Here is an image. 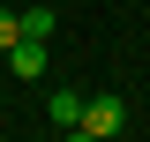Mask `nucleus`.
<instances>
[{
	"label": "nucleus",
	"mask_w": 150,
	"mask_h": 142,
	"mask_svg": "<svg viewBox=\"0 0 150 142\" xmlns=\"http://www.w3.org/2000/svg\"><path fill=\"white\" fill-rule=\"evenodd\" d=\"M45 112H53V127L68 135V127L83 120V90H53V97H45Z\"/></svg>",
	"instance_id": "7ed1b4c3"
},
{
	"label": "nucleus",
	"mask_w": 150,
	"mask_h": 142,
	"mask_svg": "<svg viewBox=\"0 0 150 142\" xmlns=\"http://www.w3.org/2000/svg\"><path fill=\"white\" fill-rule=\"evenodd\" d=\"M53 22H60L53 8H23V37H53Z\"/></svg>",
	"instance_id": "20e7f679"
},
{
	"label": "nucleus",
	"mask_w": 150,
	"mask_h": 142,
	"mask_svg": "<svg viewBox=\"0 0 150 142\" xmlns=\"http://www.w3.org/2000/svg\"><path fill=\"white\" fill-rule=\"evenodd\" d=\"M15 37H23V15H15V8H0V53H8Z\"/></svg>",
	"instance_id": "39448f33"
},
{
	"label": "nucleus",
	"mask_w": 150,
	"mask_h": 142,
	"mask_svg": "<svg viewBox=\"0 0 150 142\" xmlns=\"http://www.w3.org/2000/svg\"><path fill=\"white\" fill-rule=\"evenodd\" d=\"M60 142H98V135H83V127H68V135H60Z\"/></svg>",
	"instance_id": "423d86ee"
},
{
	"label": "nucleus",
	"mask_w": 150,
	"mask_h": 142,
	"mask_svg": "<svg viewBox=\"0 0 150 142\" xmlns=\"http://www.w3.org/2000/svg\"><path fill=\"white\" fill-rule=\"evenodd\" d=\"M75 127H83V135H98V142H112L120 127H128V105H120L112 90H105V97H83V120H75Z\"/></svg>",
	"instance_id": "f257e3e1"
},
{
	"label": "nucleus",
	"mask_w": 150,
	"mask_h": 142,
	"mask_svg": "<svg viewBox=\"0 0 150 142\" xmlns=\"http://www.w3.org/2000/svg\"><path fill=\"white\" fill-rule=\"evenodd\" d=\"M0 60H8V75H45V37H15Z\"/></svg>",
	"instance_id": "f03ea898"
},
{
	"label": "nucleus",
	"mask_w": 150,
	"mask_h": 142,
	"mask_svg": "<svg viewBox=\"0 0 150 142\" xmlns=\"http://www.w3.org/2000/svg\"><path fill=\"white\" fill-rule=\"evenodd\" d=\"M0 75H8V60H0Z\"/></svg>",
	"instance_id": "0eeeda50"
}]
</instances>
